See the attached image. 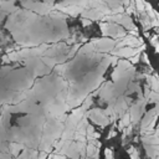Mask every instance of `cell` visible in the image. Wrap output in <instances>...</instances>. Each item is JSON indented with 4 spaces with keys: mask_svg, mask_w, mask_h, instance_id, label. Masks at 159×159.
I'll use <instances>...</instances> for the list:
<instances>
[{
    "mask_svg": "<svg viewBox=\"0 0 159 159\" xmlns=\"http://www.w3.org/2000/svg\"><path fill=\"white\" fill-rule=\"evenodd\" d=\"M101 31H102V34L104 35V36H113V37H116V39H122V37H124L127 34H125V31L122 29V27H119L117 24H104V22H102L101 24Z\"/></svg>",
    "mask_w": 159,
    "mask_h": 159,
    "instance_id": "6da1fadb",
    "label": "cell"
},
{
    "mask_svg": "<svg viewBox=\"0 0 159 159\" xmlns=\"http://www.w3.org/2000/svg\"><path fill=\"white\" fill-rule=\"evenodd\" d=\"M92 43L99 51H103V52L112 51L116 47V41L114 40H111V39H96V40L92 41Z\"/></svg>",
    "mask_w": 159,
    "mask_h": 159,
    "instance_id": "7a4b0ae2",
    "label": "cell"
},
{
    "mask_svg": "<svg viewBox=\"0 0 159 159\" xmlns=\"http://www.w3.org/2000/svg\"><path fill=\"white\" fill-rule=\"evenodd\" d=\"M55 10H58L63 14H67V15H71V16H77L78 14L81 15V12L83 11V6H80V5H66V6H62L60 4H56L55 6Z\"/></svg>",
    "mask_w": 159,
    "mask_h": 159,
    "instance_id": "3957f363",
    "label": "cell"
},
{
    "mask_svg": "<svg viewBox=\"0 0 159 159\" xmlns=\"http://www.w3.org/2000/svg\"><path fill=\"white\" fill-rule=\"evenodd\" d=\"M103 16H104V14L96 7H84L83 11L81 12V17H86V19H89L92 21L102 20Z\"/></svg>",
    "mask_w": 159,
    "mask_h": 159,
    "instance_id": "277c9868",
    "label": "cell"
},
{
    "mask_svg": "<svg viewBox=\"0 0 159 159\" xmlns=\"http://www.w3.org/2000/svg\"><path fill=\"white\" fill-rule=\"evenodd\" d=\"M88 116L91 117V119H92L93 122H96V123L99 124L101 127H104V125H107V124L111 122V119H108V118L106 117V114H104L103 112H99L98 109H94V111L89 112Z\"/></svg>",
    "mask_w": 159,
    "mask_h": 159,
    "instance_id": "5b68a950",
    "label": "cell"
},
{
    "mask_svg": "<svg viewBox=\"0 0 159 159\" xmlns=\"http://www.w3.org/2000/svg\"><path fill=\"white\" fill-rule=\"evenodd\" d=\"M119 24H120V25H123L127 30H137V27H135V25L133 24L132 19H130L129 16H127L125 14L123 15V17H122V20L119 21Z\"/></svg>",
    "mask_w": 159,
    "mask_h": 159,
    "instance_id": "8992f818",
    "label": "cell"
},
{
    "mask_svg": "<svg viewBox=\"0 0 159 159\" xmlns=\"http://www.w3.org/2000/svg\"><path fill=\"white\" fill-rule=\"evenodd\" d=\"M17 159H37V152H35L32 149L30 150V149L25 148V150L22 152V155L19 157Z\"/></svg>",
    "mask_w": 159,
    "mask_h": 159,
    "instance_id": "52a82bcc",
    "label": "cell"
},
{
    "mask_svg": "<svg viewBox=\"0 0 159 159\" xmlns=\"http://www.w3.org/2000/svg\"><path fill=\"white\" fill-rule=\"evenodd\" d=\"M21 149H25V147H24L22 144H19V143H10V152H11L12 155H17Z\"/></svg>",
    "mask_w": 159,
    "mask_h": 159,
    "instance_id": "ba28073f",
    "label": "cell"
},
{
    "mask_svg": "<svg viewBox=\"0 0 159 159\" xmlns=\"http://www.w3.org/2000/svg\"><path fill=\"white\" fill-rule=\"evenodd\" d=\"M134 2H135V9H137L139 12L145 11V2H144L143 0H134Z\"/></svg>",
    "mask_w": 159,
    "mask_h": 159,
    "instance_id": "9c48e42d",
    "label": "cell"
},
{
    "mask_svg": "<svg viewBox=\"0 0 159 159\" xmlns=\"http://www.w3.org/2000/svg\"><path fill=\"white\" fill-rule=\"evenodd\" d=\"M120 120L123 122V124H124L125 127L129 125V123H130V113H129V112H125V113L123 114V117H122Z\"/></svg>",
    "mask_w": 159,
    "mask_h": 159,
    "instance_id": "30bf717a",
    "label": "cell"
},
{
    "mask_svg": "<svg viewBox=\"0 0 159 159\" xmlns=\"http://www.w3.org/2000/svg\"><path fill=\"white\" fill-rule=\"evenodd\" d=\"M150 43L155 47V52H159V41H158L157 36H154V37L150 39Z\"/></svg>",
    "mask_w": 159,
    "mask_h": 159,
    "instance_id": "8fae6325",
    "label": "cell"
},
{
    "mask_svg": "<svg viewBox=\"0 0 159 159\" xmlns=\"http://www.w3.org/2000/svg\"><path fill=\"white\" fill-rule=\"evenodd\" d=\"M139 60H140V52H139V53H135V55L132 56V57H129V61H130V63H133V65L137 63Z\"/></svg>",
    "mask_w": 159,
    "mask_h": 159,
    "instance_id": "7c38bea8",
    "label": "cell"
},
{
    "mask_svg": "<svg viewBox=\"0 0 159 159\" xmlns=\"http://www.w3.org/2000/svg\"><path fill=\"white\" fill-rule=\"evenodd\" d=\"M104 153H106V159H113V157H112V149L111 148H107Z\"/></svg>",
    "mask_w": 159,
    "mask_h": 159,
    "instance_id": "4fadbf2b",
    "label": "cell"
},
{
    "mask_svg": "<svg viewBox=\"0 0 159 159\" xmlns=\"http://www.w3.org/2000/svg\"><path fill=\"white\" fill-rule=\"evenodd\" d=\"M82 25H83V26H88V25H92V20H89V19H86V17H82Z\"/></svg>",
    "mask_w": 159,
    "mask_h": 159,
    "instance_id": "5bb4252c",
    "label": "cell"
},
{
    "mask_svg": "<svg viewBox=\"0 0 159 159\" xmlns=\"http://www.w3.org/2000/svg\"><path fill=\"white\" fill-rule=\"evenodd\" d=\"M130 158H132V159H139V153H138L137 149H134V150L130 153Z\"/></svg>",
    "mask_w": 159,
    "mask_h": 159,
    "instance_id": "9a60e30c",
    "label": "cell"
},
{
    "mask_svg": "<svg viewBox=\"0 0 159 159\" xmlns=\"http://www.w3.org/2000/svg\"><path fill=\"white\" fill-rule=\"evenodd\" d=\"M46 158H47V152L42 150V152L40 153V155H39V158H37V159H46Z\"/></svg>",
    "mask_w": 159,
    "mask_h": 159,
    "instance_id": "2e32d148",
    "label": "cell"
},
{
    "mask_svg": "<svg viewBox=\"0 0 159 159\" xmlns=\"http://www.w3.org/2000/svg\"><path fill=\"white\" fill-rule=\"evenodd\" d=\"M143 60H144V62H145L147 65H149V66H150V62H149V60H148V57H147V55H145V53H143Z\"/></svg>",
    "mask_w": 159,
    "mask_h": 159,
    "instance_id": "e0dca14e",
    "label": "cell"
},
{
    "mask_svg": "<svg viewBox=\"0 0 159 159\" xmlns=\"http://www.w3.org/2000/svg\"><path fill=\"white\" fill-rule=\"evenodd\" d=\"M114 135H116V132H114V130H112V132L108 134V139H109V138H112V137H114Z\"/></svg>",
    "mask_w": 159,
    "mask_h": 159,
    "instance_id": "ac0fdd59",
    "label": "cell"
},
{
    "mask_svg": "<svg viewBox=\"0 0 159 159\" xmlns=\"http://www.w3.org/2000/svg\"><path fill=\"white\" fill-rule=\"evenodd\" d=\"M93 138H99V133H93Z\"/></svg>",
    "mask_w": 159,
    "mask_h": 159,
    "instance_id": "d6986e66",
    "label": "cell"
},
{
    "mask_svg": "<svg viewBox=\"0 0 159 159\" xmlns=\"http://www.w3.org/2000/svg\"><path fill=\"white\" fill-rule=\"evenodd\" d=\"M155 134H157V135H158V137H159V127H158V128H157V132H155Z\"/></svg>",
    "mask_w": 159,
    "mask_h": 159,
    "instance_id": "ffe728a7",
    "label": "cell"
}]
</instances>
